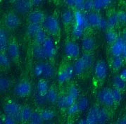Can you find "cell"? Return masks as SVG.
<instances>
[{
	"label": "cell",
	"instance_id": "7dc6e473",
	"mask_svg": "<svg viewBox=\"0 0 126 124\" xmlns=\"http://www.w3.org/2000/svg\"><path fill=\"white\" fill-rule=\"evenodd\" d=\"M118 14L119 23L123 25H126V11H120L119 13H118Z\"/></svg>",
	"mask_w": 126,
	"mask_h": 124
},
{
	"label": "cell",
	"instance_id": "11a10c76",
	"mask_svg": "<svg viewBox=\"0 0 126 124\" xmlns=\"http://www.w3.org/2000/svg\"><path fill=\"white\" fill-rule=\"evenodd\" d=\"M103 1H104V3H105V4H106V7H107V6L109 5L111 2H112V1H113V0H103Z\"/></svg>",
	"mask_w": 126,
	"mask_h": 124
},
{
	"label": "cell",
	"instance_id": "cb8c5ba5",
	"mask_svg": "<svg viewBox=\"0 0 126 124\" xmlns=\"http://www.w3.org/2000/svg\"><path fill=\"white\" fill-rule=\"evenodd\" d=\"M75 20V16L74 12L70 9L65 11L62 14V23L66 26L70 25L74 22Z\"/></svg>",
	"mask_w": 126,
	"mask_h": 124
},
{
	"label": "cell",
	"instance_id": "d590c367",
	"mask_svg": "<svg viewBox=\"0 0 126 124\" xmlns=\"http://www.w3.org/2000/svg\"><path fill=\"white\" fill-rule=\"evenodd\" d=\"M56 104L61 109L67 110V109L68 108V104L67 99H66V94L59 95V97H58L57 102H56Z\"/></svg>",
	"mask_w": 126,
	"mask_h": 124
},
{
	"label": "cell",
	"instance_id": "6da1fadb",
	"mask_svg": "<svg viewBox=\"0 0 126 124\" xmlns=\"http://www.w3.org/2000/svg\"><path fill=\"white\" fill-rule=\"evenodd\" d=\"M93 56L91 53L85 52L83 55L75 62L73 65L75 75H80L85 72L87 69L90 68L93 64Z\"/></svg>",
	"mask_w": 126,
	"mask_h": 124
},
{
	"label": "cell",
	"instance_id": "bcb514c9",
	"mask_svg": "<svg viewBox=\"0 0 126 124\" xmlns=\"http://www.w3.org/2000/svg\"><path fill=\"white\" fill-rule=\"evenodd\" d=\"M79 111V108L77 103H74L73 104L71 105L68 109H67V114H68L69 116H74L75 114H76Z\"/></svg>",
	"mask_w": 126,
	"mask_h": 124
},
{
	"label": "cell",
	"instance_id": "7c38bea8",
	"mask_svg": "<svg viewBox=\"0 0 126 124\" xmlns=\"http://www.w3.org/2000/svg\"><path fill=\"white\" fill-rule=\"evenodd\" d=\"M32 6L30 0H16L14 2V10L16 13L24 15L30 11Z\"/></svg>",
	"mask_w": 126,
	"mask_h": 124
},
{
	"label": "cell",
	"instance_id": "4dcf8cb0",
	"mask_svg": "<svg viewBox=\"0 0 126 124\" xmlns=\"http://www.w3.org/2000/svg\"><path fill=\"white\" fill-rule=\"evenodd\" d=\"M110 118V115L107 109L100 108L98 114V124H105Z\"/></svg>",
	"mask_w": 126,
	"mask_h": 124
},
{
	"label": "cell",
	"instance_id": "ee69618b",
	"mask_svg": "<svg viewBox=\"0 0 126 124\" xmlns=\"http://www.w3.org/2000/svg\"><path fill=\"white\" fill-rule=\"evenodd\" d=\"M35 101L38 105H43L45 104L46 102H47L46 95L40 94L38 92L35 94Z\"/></svg>",
	"mask_w": 126,
	"mask_h": 124
},
{
	"label": "cell",
	"instance_id": "d4e9b609",
	"mask_svg": "<svg viewBox=\"0 0 126 124\" xmlns=\"http://www.w3.org/2000/svg\"><path fill=\"white\" fill-rule=\"evenodd\" d=\"M113 88L123 91L126 88V80L123 79L120 75H116L113 78Z\"/></svg>",
	"mask_w": 126,
	"mask_h": 124
},
{
	"label": "cell",
	"instance_id": "816d5d0a",
	"mask_svg": "<svg viewBox=\"0 0 126 124\" xmlns=\"http://www.w3.org/2000/svg\"><path fill=\"white\" fill-rule=\"evenodd\" d=\"M119 75H121V77H122L123 79L126 80V68H125V69H123L121 70V73H120Z\"/></svg>",
	"mask_w": 126,
	"mask_h": 124
},
{
	"label": "cell",
	"instance_id": "ab89813d",
	"mask_svg": "<svg viewBox=\"0 0 126 124\" xmlns=\"http://www.w3.org/2000/svg\"><path fill=\"white\" fill-rule=\"evenodd\" d=\"M11 80L5 77H1L0 78V89L1 92H5L10 88Z\"/></svg>",
	"mask_w": 126,
	"mask_h": 124
},
{
	"label": "cell",
	"instance_id": "8fae6325",
	"mask_svg": "<svg viewBox=\"0 0 126 124\" xmlns=\"http://www.w3.org/2000/svg\"><path fill=\"white\" fill-rule=\"evenodd\" d=\"M108 66L104 61H98L94 66V75L99 80L106 79L108 75Z\"/></svg>",
	"mask_w": 126,
	"mask_h": 124
},
{
	"label": "cell",
	"instance_id": "681fc988",
	"mask_svg": "<svg viewBox=\"0 0 126 124\" xmlns=\"http://www.w3.org/2000/svg\"><path fill=\"white\" fill-rule=\"evenodd\" d=\"M65 2L68 6L70 7L75 8V1L74 0H65Z\"/></svg>",
	"mask_w": 126,
	"mask_h": 124
},
{
	"label": "cell",
	"instance_id": "44dd1931",
	"mask_svg": "<svg viewBox=\"0 0 126 124\" xmlns=\"http://www.w3.org/2000/svg\"><path fill=\"white\" fill-rule=\"evenodd\" d=\"M32 54L37 59L42 60V61L48 59L45 50L42 47V45L36 44L32 49Z\"/></svg>",
	"mask_w": 126,
	"mask_h": 124
},
{
	"label": "cell",
	"instance_id": "ba28073f",
	"mask_svg": "<svg viewBox=\"0 0 126 124\" xmlns=\"http://www.w3.org/2000/svg\"><path fill=\"white\" fill-rule=\"evenodd\" d=\"M21 23L19 16L14 12H9L6 14L4 18V26L9 30H15L19 27Z\"/></svg>",
	"mask_w": 126,
	"mask_h": 124
},
{
	"label": "cell",
	"instance_id": "f6af8a7d",
	"mask_svg": "<svg viewBox=\"0 0 126 124\" xmlns=\"http://www.w3.org/2000/svg\"><path fill=\"white\" fill-rule=\"evenodd\" d=\"M93 1H94V10L98 11L106 7V4L103 0H93Z\"/></svg>",
	"mask_w": 126,
	"mask_h": 124
},
{
	"label": "cell",
	"instance_id": "52a82bcc",
	"mask_svg": "<svg viewBox=\"0 0 126 124\" xmlns=\"http://www.w3.org/2000/svg\"><path fill=\"white\" fill-rule=\"evenodd\" d=\"M32 92V85L28 80H21L14 87L15 94L20 97L29 96Z\"/></svg>",
	"mask_w": 126,
	"mask_h": 124
},
{
	"label": "cell",
	"instance_id": "30bf717a",
	"mask_svg": "<svg viewBox=\"0 0 126 124\" xmlns=\"http://www.w3.org/2000/svg\"><path fill=\"white\" fill-rule=\"evenodd\" d=\"M64 53L69 58H77L79 56L80 49L79 45L75 42L68 41L64 45Z\"/></svg>",
	"mask_w": 126,
	"mask_h": 124
},
{
	"label": "cell",
	"instance_id": "4fadbf2b",
	"mask_svg": "<svg viewBox=\"0 0 126 124\" xmlns=\"http://www.w3.org/2000/svg\"><path fill=\"white\" fill-rule=\"evenodd\" d=\"M6 51H7V54L10 56L11 59L16 61L19 59L20 49H19V45L16 41L13 40L9 42Z\"/></svg>",
	"mask_w": 126,
	"mask_h": 124
},
{
	"label": "cell",
	"instance_id": "f1b7e54d",
	"mask_svg": "<svg viewBox=\"0 0 126 124\" xmlns=\"http://www.w3.org/2000/svg\"><path fill=\"white\" fill-rule=\"evenodd\" d=\"M106 20H107L108 29H113L114 28H116L117 25L119 23L118 13H113L111 14Z\"/></svg>",
	"mask_w": 126,
	"mask_h": 124
},
{
	"label": "cell",
	"instance_id": "74e56055",
	"mask_svg": "<svg viewBox=\"0 0 126 124\" xmlns=\"http://www.w3.org/2000/svg\"><path fill=\"white\" fill-rule=\"evenodd\" d=\"M85 30V29L83 28L82 27L75 24V25H73V29H72V35H73V36L75 38H78V39L80 38L84 35Z\"/></svg>",
	"mask_w": 126,
	"mask_h": 124
},
{
	"label": "cell",
	"instance_id": "5b68a950",
	"mask_svg": "<svg viewBox=\"0 0 126 124\" xmlns=\"http://www.w3.org/2000/svg\"><path fill=\"white\" fill-rule=\"evenodd\" d=\"M111 53L113 56H123L126 59V43L122 37L111 45Z\"/></svg>",
	"mask_w": 126,
	"mask_h": 124
},
{
	"label": "cell",
	"instance_id": "8992f818",
	"mask_svg": "<svg viewBox=\"0 0 126 124\" xmlns=\"http://www.w3.org/2000/svg\"><path fill=\"white\" fill-rule=\"evenodd\" d=\"M97 99L100 103L108 107H111L116 104L110 88H103L101 89L97 94Z\"/></svg>",
	"mask_w": 126,
	"mask_h": 124
},
{
	"label": "cell",
	"instance_id": "8d00e7d4",
	"mask_svg": "<svg viewBox=\"0 0 126 124\" xmlns=\"http://www.w3.org/2000/svg\"><path fill=\"white\" fill-rule=\"evenodd\" d=\"M10 56L5 52H1L0 64L4 68H7L10 66Z\"/></svg>",
	"mask_w": 126,
	"mask_h": 124
},
{
	"label": "cell",
	"instance_id": "6f0895ef",
	"mask_svg": "<svg viewBox=\"0 0 126 124\" xmlns=\"http://www.w3.org/2000/svg\"><path fill=\"white\" fill-rule=\"evenodd\" d=\"M8 1H11V2H14V3L16 0H8Z\"/></svg>",
	"mask_w": 126,
	"mask_h": 124
},
{
	"label": "cell",
	"instance_id": "db71d44e",
	"mask_svg": "<svg viewBox=\"0 0 126 124\" xmlns=\"http://www.w3.org/2000/svg\"><path fill=\"white\" fill-rule=\"evenodd\" d=\"M78 124H87V119H82V120H80V121H78Z\"/></svg>",
	"mask_w": 126,
	"mask_h": 124
},
{
	"label": "cell",
	"instance_id": "e575fe53",
	"mask_svg": "<svg viewBox=\"0 0 126 124\" xmlns=\"http://www.w3.org/2000/svg\"><path fill=\"white\" fill-rule=\"evenodd\" d=\"M76 103L78 106L79 108V111L82 112L85 111L86 109L88 108L89 106V100L86 97H81L78 99V101L76 102Z\"/></svg>",
	"mask_w": 126,
	"mask_h": 124
},
{
	"label": "cell",
	"instance_id": "9f6ffc18",
	"mask_svg": "<svg viewBox=\"0 0 126 124\" xmlns=\"http://www.w3.org/2000/svg\"><path fill=\"white\" fill-rule=\"evenodd\" d=\"M121 37H123V40L125 41V42L126 43V30H125V31L123 33V35H122V36H121Z\"/></svg>",
	"mask_w": 126,
	"mask_h": 124
},
{
	"label": "cell",
	"instance_id": "4316f807",
	"mask_svg": "<svg viewBox=\"0 0 126 124\" xmlns=\"http://www.w3.org/2000/svg\"><path fill=\"white\" fill-rule=\"evenodd\" d=\"M124 58L123 56H113L111 60V66L114 71H119L121 69L124 64Z\"/></svg>",
	"mask_w": 126,
	"mask_h": 124
},
{
	"label": "cell",
	"instance_id": "603a6c76",
	"mask_svg": "<svg viewBox=\"0 0 126 124\" xmlns=\"http://www.w3.org/2000/svg\"><path fill=\"white\" fill-rule=\"evenodd\" d=\"M42 28V26L41 24L29 23V24L26 28V34L30 37L34 38L36 34L37 33V32Z\"/></svg>",
	"mask_w": 126,
	"mask_h": 124
},
{
	"label": "cell",
	"instance_id": "ac0fdd59",
	"mask_svg": "<svg viewBox=\"0 0 126 124\" xmlns=\"http://www.w3.org/2000/svg\"><path fill=\"white\" fill-rule=\"evenodd\" d=\"M45 14L40 10H35L30 12L28 16V20L29 23H39L41 24L45 18Z\"/></svg>",
	"mask_w": 126,
	"mask_h": 124
},
{
	"label": "cell",
	"instance_id": "9c48e42d",
	"mask_svg": "<svg viewBox=\"0 0 126 124\" xmlns=\"http://www.w3.org/2000/svg\"><path fill=\"white\" fill-rule=\"evenodd\" d=\"M75 75V71L73 66L68 65L59 71L57 75V80L59 84H63L71 80Z\"/></svg>",
	"mask_w": 126,
	"mask_h": 124
},
{
	"label": "cell",
	"instance_id": "f35d334b",
	"mask_svg": "<svg viewBox=\"0 0 126 124\" xmlns=\"http://www.w3.org/2000/svg\"><path fill=\"white\" fill-rule=\"evenodd\" d=\"M68 94H70L71 96H72L73 97H74L77 100L79 98V97H80V92L79 88L76 85H71V86L68 88Z\"/></svg>",
	"mask_w": 126,
	"mask_h": 124
},
{
	"label": "cell",
	"instance_id": "d6a6232c",
	"mask_svg": "<svg viewBox=\"0 0 126 124\" xmlns=\"http://www.w3.org/2000/svg\"><path fill=\"white\" fill-rule=\"evenodd\" d=\"M42 117L45 121H49L56 116V112L51 109H42L40 111Z\"/></svg>",
	"mask_w": 126,
	"mask_h": 124
},
{
	"label": "cell",
	"instance_id": "7a4b0ae2",
	"mask_svg": "<svg viewBox=\"0 0 126 124\" xmlns=\"http://www.w3.org/2000/svg\"><path fill=\"white\" fill-rule=\"evenodd\" d=\"M42 28L50 35H56L60 31V25L58 18L54 16H46L41 23Z\"/></svg>",
	"mask_w": 126,
	"mask_h": 124
},
{
	"label": "cell",
	"instance_id": "f546056e",
	"mask_svg": "<svg viewBox=\"0 0 126 124\" xmlns=\"http://www.w3.org/2000/svg\"><path fill=\"white\" fill-rule=\"evenodd\" d=\"M118 36L113 29L106 30V34H105V39H106V42L109 45H111L112 44H113L116 40H118Z\"/></svg>",
	"mask_w": 126,
	"mask_h": 124
},
{
	"label": "cell",
	"instance_id": "836d02e7",
	"mask_svg": "<svg viewBox=\"0 0 126 124\" xmlns=\"http://www.w3.org/2000/svg\"><path fill=\"white\" fill-rule=\"evenodd\" d=\"M44 120L42 117V115L40 114V111H33L32 116L30 117L29 123L32 124H41L44 123Z\"/></svg>",
	"mask_w": 126,
	"mask_h": 124
},
{
	"label": "cell",
	"instance_id": "83f0119b",
	"mask_svg": "<svg viewBox=\"0 0 126 124\" xmlns=\"http://www.w3.org/2000/svg\"><path fill=\"white\" fill-rule=\"evenodd\" d=\"M49 88V87L48 83L45 78L40 79L38 81L37 85V90L40 94L46 95Z\"/></svg>",
	"mask_w": 126,
	"mask_h": 124
},
{
	"label": "cell",
	"instance_id": "277c9868",
	"mask_svg": "<svg viewBox=\"0 0 126 124\" xmlns=\"http://www.w3.org/2000/svg\"><path fill=\"white\" fill-rule=\"evenodd\" d=\"M21 106L16 102L9 101L6 102L4 105L3 110L6 115H10L14 116L17 122H21L20 116V111L21 109Z\"/></svg>",
	"mask_w": 126,
	"mask_h": 124
},
{
	"label": "cell",
	"instance_id": "f907efd6",
	"mask_svg": "<svg viewBox=\"0 0 126 124\" xmlns=\"http://www.w3.org/2000/svg\"><path fill=\"white\" fill-rule=\"evenodd\" d=\"M117 124H126V116H123L119 119V120L117 121Z\"/></svg>",
	"mask_w": 126,
	"mask_h": 124
},
{
	"label": "cell",
	"instance_id": "5bb4252c",
	"mask_svg": "<svg viewBox=\"0 0 126 124\" xmlns=\"http://www.w3.org/2000/svg\"><path fill=\"white\" fill-rule=\"evenodd\" d=\"M42 47L44 48L45 52L48 58V59H49L51 58H52L56 53V47L55 44L54 40H52L51 37H48L47 38V40L44 42L43 44H42Z\"/></svg>",
	"mask_w": 126,
	"mask_h": 124
},
{
	"label": "cell",
	"instance_id": "f5cc1de1",
	"mask_svg": "<svg viewBox=\"0 0 126 124\" xmlns=\"http://www.w3.org/2000/svg\"><path fill=\"white\" fill-rule=\"evenodd\" d=\"M30 1H31V2H32L33 6L39 5L43 1V0H30Z\"/></svg>",
	"mask_w": 126,
	"mask_h": 124
},
{
	"label": "cell",
	"instance_id": "7bdbcfd3",
	"mask_svg": "<svg viewBox=\"0 0 126 124\" xmlns=\"http://www.w3.org/2000/svg\"><path fill=\"white\" fill-rule=\"evenodd\" d=\"M17 123L15 118L10 115H6L4 118L1 119V124H14Z\"/></svg>",
	"mask_w": 126,
	"mask_h": 124
},
{
	"label": "cell",
	"instance_id": "c3c4849f",
	"mask_svg": "<svg viewBox=\"0 0 126 124\" xmlns=\"http://www.w3.org/2000/svg\"><path fill=\"white\" fill-rule=\"evenodd\" d=\"M75 1V8L78 10H82V7L85 0H74Z\"/></svg>",
	"mask_w": 126,
	"mask_h": 124
},
{
	"label": "cell",
	"instance_id": "b9f144b4",
	"mask_svg": "<svg viewBox=\"0 0 126 124\" xmlns=\"http://www.w3.org/2000/svg\"><path fill=\"white\" fill-rule=\"evenodd\" d=\"M93 9H94V1L93 0H85L81 11L90 12Z\"/></svg>",
	"mask_w": 126,
	"mask_h": 124
},
{
	"label": "cell",
	"instance_id": "e0dca14e",
	"mask_svg": "<svg viewBox=\"0 0 126 124\" xmlns=\"http://www.w3.org/2000/svg\"><path fill=\"white\" fill-rule=\"evenodd\" d=\"M86 17L88 21L90 27L98 28L99 27L103 18L97 12H88L86 14Z\"/></svg>",
	"mask_w": 126,
	"mask_h": 124
},
{
	"label": "cell",
	"instance_id": "2e32d148",
	"mask_svg": "<svg viewBox=\"0 0 126 124\" xmlns=\"http://www.w3.org/2000/svg\"><path fill=\"white\" fill-rule=\"evenodd\" d=\"M74 16H75V20H74L75 24L80 25L85 29H87L90 27L86 17V14H84L82 13V11L77 9L76 11H74Z\"/></svg>",
	"mask_w": 126,
	"mask_h": 124
},
{
	"label": "cell",
	"instance_id": "7402d4cb",
	"mask_svg": "<svg viewBox=\"0 0 126 124\" xmlns=\"http://www.w3.org/2000/svg\"><path fill=\"white\" fill-rule=\"evenodd\" d=\"M33 112V110L29 106H23L21 107L20 111V116L21 122L27 123L29 122L30 117Z\"/></svg>",
	"mask_w": 126,
	"mask_h": 124
},
{
	"label": "cell",
	"instance_id": "d6986e66",
	"mask_svg": "<svg viewBox=\"0 0 126 124\" xmlns=\"http://www.w3.org/2000/svg\"><path fill=\"white\" fill-rule=\"evenodd\" d=\"M100 107L97 105L93 106L89 111L87 116L86 117L87 121L88 124H98V114L99 111Z\"/></svg>",
	"mask_w": 126,
	"mask_h": 124
},
{
	"label": "cell",
	"instance_id": "ffe728a7",
	"mask_svg": "<svg viewBox=\"0 0 126 124\" xmlns=\"http://www.w3.org/2000/svg\"><path fill=\"white\" fill-rule=\"evenodd\" d=\"M9 44L8 38V33L4 28L0 30V50L1 52H5L7 50L8 45Z\"/></svg>",
	"mask_w": 126,
	"mask_h": 124
},
{
	"label": "cell",
	"instance_id": "9a60e30c",
	"mask_svg": "<svg viewBox=\"0 0 126 124\" xmlns=\"http://www.w3.org/2000/svg\"><path fill=\"white\" fill-rule=\"evenodd\" d=\"M82 48L85 52L91 53L96 48V41L91 36H85L82 40Z\"/></svg>",
	"mask_w": 126,
	"mask_h": 124
},
{
	"label": "cell",
	"instance_id": "1f68e13d",
	"mask_svg": "<svg viewBox=\"0 0 126 124\" xmlns=\"http://www.w3.org/2000/svg\"><path fill=\"white\" fill-rule=\"evenodd\" d=\"M47 37H48V36L47 35V31L42 28V29H40L37 32V33L36 34L34 37L35 41V44H38V45L43 44Z\"/></svg>",
	"mask_w": 126,
	"mask_h": 124
},
{
	"label": "cell",
	"instance_id": "484cf974",
	"mask_svg": "<svg viewBox=\"0 0 126 124\" xmlns=\"http://www.w3.org/2000/svg\"><path fill=\"white\" fill-rule=\"evenodd\" d=\"M46 97L47 102L51 104H56L57 99L59 97V94L57 93L56 90L54 88H49L47 94H46Z\"/></svg>",
	"mask_w": 126,
	"mask_h": 124
},
{
	"label": "cell",
	"instance_id": "3957f363",
	"mask_svg": "<svg viewBox=\"0 0 126 124\" xmlns=\"http://www.w3.org/2000/svg\"><path fill=\"white\" fill-rule=\"evenodd\" d=\"M34 73L37 77L50 78L55 74V70L52 65L47 62L39 63L34 68Z\"/></svg>",
	"mask_w": 126,
	"mask_h": 124
},
{
	"label": "cell",
	"instance_id": "60d3db41",
	"mask_svg": "<svg viewBox=\"0 0 126 124\" xmlns=\"http://www.w3.org/2000/svg\"><path fill=\"white\" fill-rule=\"evenodd\" d=\"M111 91H112V94H113V97L115 103L116 104V103H120V102H121V99L123 98V94H122L123 91L117 89L116 88H112Z\"/></svg>",
	"mask_w": 126,
	"mask_h": 124
}]
</instances>
